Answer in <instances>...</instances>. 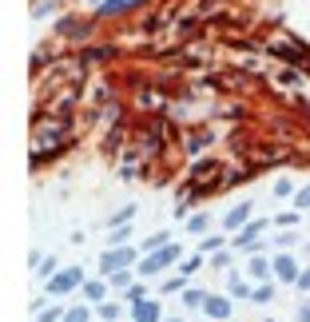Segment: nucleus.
<instances>
[{
  "mask_svg": "<svg viewBox=\"0 0 310 322\" xmlns=\"http://www.w3.org/2000/svg\"><path fill=\"white\" fill-rule=\"evenodd\" d=\"M207 310H211V314H219V318H223V314H227V302H219V299H207Z\"/></svg>",
  "mask_w": 310,
  "mask_h": 322,
  "instance_id": "obj_3",
  "label": "nucleus"
},
{
  "mask_svg": "<svg viewBox=\"0 0 310 322\" xmlns=\"http://www.w3.org/2000/svg\"><path fill=\"white\" fill-rule=\"evenodd\" d=\"M243 219H246V207H239V211H231V215H227V227H239Z\"/></svg>",
  "mask_w": 310,
  "mask_h": 322,
  "instance_id": "obj_4",
  "label": "nucleus"
},
{
  "mask_svg": "<svg viewBox=\"0 0 310 322\" xmlns=\"http://www.w3.org/2000/svg\"><path fill=\"white\" fill-rule=\"evenodd\" d=\"M135 4H143V0H108L100 12H104V16H119V12H128V8H135Z\"/></svg>",
  "mask_w": 310,
  "mask_h": 322,
  "instance_id": "obj_1",
  "label": "nucleus"
},
{
  "mask_svg": "<svg viewBox=\"0 0 310 322\" xmlns=\"http://www.w3.org/2000/svg\"><path fill=\"white\" fill-rule=\"evenodd\" d=\"M76 279H80V271H68V275H60V279L52 282V290H56V295H64V290H68V286H72Z\"/></svg>",
  "mask_w": 310,
  "mask_h": 322,
  "instance_id": "obj_2",
  "label": "nucleus"
},
{
  "mask_svg": "<svg viewBox=\"0 0 310 322\" xmlns=\"http://www.w3.org/2000/svg\"><path fill=\"white\" fill-rule=\"evenodd\" d=\"M139 322H155V306H139Z\"/></svg>",
  "mask_w": 310,
  "mask_h": 322,
  "instance_id": "obj_5",
  "label": "nucleus"
},
{
  "mask_svg": "<svg viewBox=\"0 0 310 322\" xmlns=\"http://www.w3.org/2000/svg\"><path fill=\"white\" fill-rule=\"evenodd\" d=\"M298 203H306V207H310V187H306V195H298Z\"/></svg>",
  "mask_w": 310,
  "mask_h": 322,
  "instance_id": "obj_6",
  "label": "nucleus"
}]
</instances>
